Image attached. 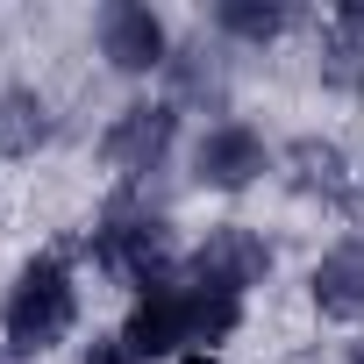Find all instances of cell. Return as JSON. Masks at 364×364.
<instances>
[{"mask_svg":"<svg viewBox=\"0 0 364 364\" xmlns=\"http://www.w3.org/2000/svg\"><path fill=\"white\" fill-rule=\"evenodd\" d=\"M236 328H243V300H229V293H215V286H193L186 264H178V279L136 293L122 336L157 364V357H215Z\"/></svg>","mask_w":364,"mask_h":364,"instance_id":"obj_1","label":"cell"},{"mask_svg":"<svg viewBox=\"0 0 364 364\" xmlns=\"http://www.w3.org/2000/svg\"><path fill=\"white\" fill-rule=\"evenodd\" d=\"M93 272H107L114 286L129 293H150L164 279H178V236H171V215L143 193V186H122L100 215H93Z\"/></svg>","mask_w":364,"mask_h":364,"instance_id":"obj_2","label":"cell"},{"mask_svg":"<svg viewBox=\"0 0 364 364\" xmlns=\"http://www.w3.org/2000/svg\"><path fill=\"white\" fill-rule=\"evenodd\" d=\"M72 328H79V272H72L65 250H36L15 272L8 300H0V350L8 357H43Z\"/></svg>","mask_w":364,"mask_h":364,"instance_id":"obj_3","label":"cell"},{"mask_svg":"<svg viewBox=\"0 0 364 364\" xmlns=\"http://www.w3.org/2000/svg\"><path fill=\"white\" fill-rule=\"evenodd\" d=\"M171 143H178V107H171V100H129V107L107 122L100 157H107V171L122 178V186H143L150 171H164Z\"/></svg>","mask_w":364,"mask_h":364,"instance_id":"obj_4","label":"cell"},{"mask_svg":"<svg viewBox=\"0 0 364 364\" xmlns=\"http://www.w3.org/2000/svg\"><path fill=\"white\" fill-rule=\"evenodd\" d=\"M186 279H193V286H215V293H229V300H243V293H257V286L272 279V243H264L250 222H215V229L193 243Z\"/></svg>","mask_w":364,"mask_h":364,"instance_id":"obj_5","label":"cell"},{"mask_svg":"<svg viewBox=\"0 0 364 364\" xmlns=\"http://www.w3.org/2000/svg\"><path fill=\"white\" fill-rule=\"evenodd\" d=\"M93 43H100V58L122 79H150V72L171 65V29H164L157 8H143V0H107L100 22H93Z\"/></svg>","mask_w":364,"mask_h":364,"instance_id":"obj_6","label":"cell"},{"mask_svg":"<svg viewBox=\"0 0 364 364\" xmlns=\"http://www.w3.org/2000/svg\"><path fill=\"white\" fill-rule=\"evenodd\" d=\"M264 164H272V143L250 129V122H215L200 143H193V178L208 193H243V186H257L264 178Z\"/></svg>","mask_w":364,"mask_h":364,"instance_id":"obj_7","label":"cell"},{"mask_svg":"<svg viewBox=\"0 0 364 364\" xmlns=\"http://www.w3.org/2000/svg\"><path fill=\"white\" fill-rule=\"evenodd\" d=\"M279 171H286V186H293V193L328 200V208H343V200H350V186H357L350 150H343L336 136H293V143L279 150Z\"/></svg>","mask_w":364,"mask_h":364,"instance_id":"obj_8","label":"cell"},{"mask_svg":"<svg viewBox=\"0 0 364 364\" xmlns=\"http://www.w3.org/2000/svg\"><path fill=\"white\" fill-rule=\"evenodd\" d=\"M307 300H314L321 321H343V328L364 321V243H357V236H343V243H328V250L314 257Z\"/></svg>","mask_w":364,"mask_h":364,"instance_id":"obj_9","label":"cell"},{"mask_svg":"<svg viewBox=\"0 0 364 364\" xmlns=\"http://www.w3.org/2000/svg\"><path fill=\"white\" fill-rule=\"evenodd\" d=\"M328 93L364 100V0H336L328 22H321V58H314Z\"/></svg>","mask_w":364,"mask_h":364,"instance_id":"obj_10","label":"cell"},{"mask_svg":"<svg viewBox=\"0 0 364 364\" xmlns=\"http://www.w3.org/2000/svg\"><path fill=\"white\" fill-rule=\"evenodd\" d=\"M50 136H58V114L36 86H0V157L29 164L36 150H50Z\"/></svg>","mask_w":364,"mask_h":364,"instance_id":"obj_11","label":"cell"},{"mask_svg":"<svg viewBox=\"0 0 364 364\" xmlns=\"http://www.w3.org/2000/svg\"><path fill=\"white\" fill-rule=\"evenodd\" d=\"M171 107H186V100H208L222 107L229 100V58L208 50V43H171Z\"/></svg>","mask_w":364,"mask_h":364,"instance_id":"obj_12","label":"cell"},{"mask_svg":"<svg viewBox=\"0 0 364 364\" xmlns=\"http://www.w3.org/2000/svg\"><path fill=\"white\" fill-rule=\"evenodd\" d=\"M293 29V8H286V0H222V8H215V36L222 43H279Z\"/></svg>","mask_w":364,"mask_h":364,"instance_id":"obj_13","label":"cell"},{"mask_svg":"<svg viewBox=\"0 0 364 364\" xmlns=\"http://www.w3.org/2000/svg\"><path fill=\"white\" fill-rule=\"evenodd\" d=\"M79 364H150V357H143L129 336H93V343L79 350Z\"/></svg>","mask_w":364,"mask_h":364,"instance_id":"obj_14","label":"cell"},{"mask_svg":"<svg viewBox=\"0 0 364 364\" xmlns=\"http://www.w3.org/2000/svg\"><path fill=\"white\" fill-rule=\"evenodd\" d=\"M343 364H364V336H357V343H350V350H343Z\"/></svg>","mask_w":364,"mask_h":364,"instance_id":"obj_15","label":"cell"}]
</instances>
